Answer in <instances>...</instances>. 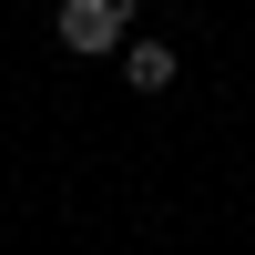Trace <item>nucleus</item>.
<instances>
[{
	"mask_svg": "<svg viewBox=\"0 0 255 255\" xmlns=\"http://www.w3.org/2000/svg\"><path fill=\"white\" fill-rule=\"evenodd\" d=\"M51 31H61V51H123V41H133V0H61L51 10Z\"/></svg>",
	"mask_w": 255,
	"mask_h": 255,
	"instance_id": "1",
	"label": "nucleus"
},
{
	"mask_svg": "<svg viewBox=\"0 0 255 255\" xmlns=\"http://www.w3.org/2000/svg\"><path fill=\"white\" fill-rule=\"evenodd\" d=\"M174 41H123V82H133V92H174Z\"/></svg>",
	"mask_w": 255,
	"mask_h": 255,
	"instance_id": "2",
	"label": "nucleus"
}]
</instances>
